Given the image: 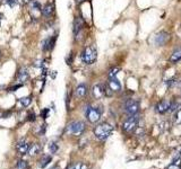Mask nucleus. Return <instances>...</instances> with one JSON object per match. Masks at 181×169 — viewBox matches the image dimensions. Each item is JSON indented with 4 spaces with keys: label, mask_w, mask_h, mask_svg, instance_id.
Wrapping results in <instances>:
<instances>
[{
    "label": "nucleus",
    "mask_w": 181,
    "mask_h": 169,
    "mask_svg": "<svg viewBox=\"0 0 181 169\" xmlns=\"http://www.w3.org/2000/svg\"><path fill=\"white\" fill-rule=\"evenodd\" d=\"M112 132H113V126L107 122H103L94 128V135L100 141H105L109 139Z\"/></svg>",
    "instance_id": "f257e3e1"
},
{
    "label": "nucleus",
    "mask_w": 181,
    "mask_h": 169,
    "mask_svg": "<svg viewBox=\"0 0 181 169\" xmlns=\"http://www.w3.org/2000/svg\"><path fill=\"white\" fill-rule=\"evenodd\" d=\"M139 115H133V116H128V117L123 121L121 125L122 131L126 134H133L137 131V129L139 128Z\"/></svg>",
    "instance_id": "f03ea898"
},
{
    "label": "nucleus",
    "mask_w": 181,
    "mask_h": 169,
    "mask_svg": "<svg viewBox=\"0 0 181 169\" xmlns=\"http://www.w3.org/2000/svg\"><path fill=\"white\" fill-rule=\"evenodd\" d=\"M81 62L87 64V66H91L93 63L95 62L96 59H97V50L94 45H89V46H86L81 54Z\"/></svg>",
    "instance_id": "7ed1b4c3"
},
{
    "label": "nucleus",
    "mask_w": 181,
    "mask_h": 169,
    "mask_svg": "<svg viewBox=\"0 0 181 169\" xmlns=\"http://www.w3.org/2000/svg\"><path fill=\"white\" fill-rule=\"evenodd\" d=\"M123 112L126 113L128 116H133V115H137L141 110V103L139 100L134 99V98H128L125 100L123 103Z\"/></svg>",
    "instance_id": "20e7f679"
},
{
    "label": "nucleus",
    "mask_w": 181,
    "mask_h": 169,
    "mask_svg": "<svg viewBox=\"0 0 181 169\" xmlns=\"http://www.w3.org/2000/svg\"><path fill=\"white\" fill-rule=\"evenodd\" d=\"M102 113H103L102 107H92L89 105L85 107V116L91 123H97L100 121Z\"/></svg>",
    "instance_id": "39448f33"
},
{
    "label": "nucleus",
    "mask_w": 181,
    "mask_h": 169,
    "mask_svg": "<svg viewBox=\"0 0 181 169\" xmlns=\"http://www.w3.org/2000/svg\"><path fill=\"white\" fill-rule=\"evenodd\" d=\"M85 129H86V125L84 122L74 121L68 124V126H67V132L70 133V134H74V135H81L85 131Z\"/></svg>",
    "instance_id": "423d86ee"
},
{
    "label": "nucleus",
    "mask_w": 181,
    "mask_h": 169,
    "mask_svg": "<svg viewBox=\"0 0 181 169\" xmlns=\"http://www.w3.org/2000/svg\"><path fill=\"white\" fill-rule=\"evenodd\" d=\"M170 34L168 33L166 31H161L159 33L156 34L155 36H154V44L155 46H164V45L170 41Z\"/></svg>",
    "instance_id": "0eeeda50"
},
{
    "label": "nucleus",
    "mask_w": 181,
    "mask_h": 169,
    "mask_svg": "<svg viewBox=\"0 0 181 169\" xmlns=\"http://www.w3.org/2000/svg\"><path fill=\"white\" fill-rule=\"evenodd\" d=\"M84 25H85V22H84V18H83L81 16H77V17L74 19L73 32H74V36L76 40H78V37L81 35V31L84 30Z\"/></svg>",
    "instance_id": "6e6552de"
},
{
    "label": "nucleus",
    "mask_w": 181,
    "mask_h": 169,
    "mask_svg": "<svg viewBox=\"0 0 181 169\" xmlns=\"http://www.w3.org/2000/svg\"><path fill=\"white\" fill-rule=\"evenodd\" d=\"M92 95L94 99H101L105 96V84H96L92 89Z\"/></svg>",
    "instance_id": "1a4fd4ad"
},
{
    "label": "nucleus",
    "mask_w": 181,
    "mask_h": 169,
    "mask_svg": "<svg viewBox=\"0 0 181 169\" xmlns=\"http://www.w3.org/2000/svg\"><path fill=\"white\" fill-rule=\"evenodd\" d=\"M107 86L109 87V89H110L113 94H115V92H120L122 89L121 82L118 80V78L117 77L109 78V81L107 82Z\"/></svg>",
    "instance_id": "9d476101"
},
{
    "label": "nucleus",
    "mask_w": 181,
    "mask_h": 169,
    "mask_svg": "<svg viewBox=\"0 0 181 169\" xmlns=\"http://www.w3.org/2000/svg\"><path fill=\"white\" fill-rule=\"evenodd\" d=\"M28 79H30V72H28V70L25 67H22L18 70V72H17L16 80L18 81L19 84H25V82L28 81Z\"/></svg>",
    "instance_id": "9b49d317"
},
{
    "label": "nucleus",
    "mask_w": 181,
    "mask_h": 169,
    "mask_svg": "<svg viewBox=\"0 0 181 169\" xmlns=\"http://www.w3.org/2000/svg\"><path fill=\"white\" fill-rule=\"evenodd\" d=\"M169 110H170V100L169 99H162L161 102H159L157 105L155 106L156 113H159V114H161V115L168 113Z\"/></svg>",
    "instance_id": "f8f14e48"
},
{
    "label": "nucleus",
    "mask_w": 181,
    "mask_h": 169,
    "mask_svg": "<svg viewBox=\"0 0 181 169\" xmlns=\"http://www.w3.org/2000/svg\"><path fill=\"white\" fill-rule=\"evenodd\" d=\"M28 148H30V144L26 141V139H21L17 142V144H16V150H17L18 154H21V156H24V154L27 153Z\"/></svg>",
    "instance_id": "ddd939ff"
},
{
    "label": "nucleus",
    "mask_w": 181,
    "mask_h": 169,
    "mask_svg": "<svg viewBox=\"0 0 181 169\" xmlns=\"http://www.w3.org/2000/svg\"><path fill=\"white\" fill-rule=\"evenodd\" d=\"M55 40H57V35H52V36L45 38V40L43 41V43H42V49H43V51H45V52L51 51L52 49L55 48Z\"/></svg>",
    "instance_id": "4468645a"
},
{
    "label": "nucleus",
    "mask_w": 181,
    "mask_h": 169,
    "mask_svg": "<svg viewBox=\"0 0 181 169\" xmlns=\"http://www.w3.org/2000/svg\"><path fill=\"white\" fill-rule=\"evenodd\" d=\"M87 92H89V87H87L86 84H79L77 87H76V89H75L76 97H78V98L85 97V96L87 95Z\"/></svg>",
    "instance_id": "2eb2a0df"
},
{
    "label": "nucleus",
    "mask_w": 181,
    "mask_h": 169,
    "mask_svg": "<svg viewBox=\"0 0 181 169\" xmlns=\"http://www.w3.org/2000/svg\"><path fill=\"white\" fill-rule=\"evenodd\" d=\"M53 13H55V5L53 4H45L43 7H42V10H41V14L43 17H51L53 15Z\"/></svg>",
    "instance_id": "dca6fc26"
},
{
    "label": "nucleus",
    "mask_w": 181,
    "mask_h": 169,
    "mask_svg": "<svg viewBox=\"0 0 181 169\" xmlns=\"http://www.w3.org/2000/svg\"><path fill=\"white\" fill-rule=\"evenodd\" d=\"M180 61H181V46H179V48H177L172 52L171 56L169 58V62L174 64V63H178L180 62Z\"/></svg>",
    "instance_id": "f3484780"
},
{
    "label": "nucleus",
    "mask_w": 181,
    "mask_h": 169,
    "mask_svg": "<svg viewBox=\"0 0 181 169\" xmlns=\"http://www.w3.org/2000/svg\"><path fill=\"white\" fill-rule=\"evenodd\" d=\"M41 149H42V147H41L40 143L31 144L30 148H28V151H27V154H28V156H31V157H34V156H36V154L40 153Z\"/></svg>",
    "instance_id": "a211bd4d"
},
{
    "label": "nucleus",
    "mask_w": 181,
    "mask_h": 169,
    "mask_svg": "<svg viewBox=\"0 0 181 169\" xmlns=\"http://www.w3.org/2000/svg\"><path fill=\"white\" fill-rule=\"evenodd\" d=\"M52 160V157L51 156H48V154H45V156H43L42 158H41V160L39 161V167L40 168H45L51 162Z\"/></svg>",
    "instance_id": "6ab92c4d"
},
{
    "label": "nucleus",
    "mask_w": 181,
    "mask_h": 169,
    "mask_svg": "<svg viewBox=\"0 0 181 169\" xmlns=\"http://www.w3.org/2000/svg\"><path fill=\"white\" fill-rule=\"evenodd\" d=\"M173 122L175 125H181V107H179L173 114Z\"/></svg>",
    "instance_id": "aec40b11"
},
{
    "label": "nucleus",
    "mask_w": 181,
    "mask_h": 169,
    "mask_svg": "<svg viewBox=\"0 0 181 169\" xmlns=\"http://www.w3.org/2000/svg\"><path fill=\"white\" fill-rule=\"evenodd\" d=\"M30 7H31V10H33V11H41L42 10L41 4L37 1V0H31L30 1Z\"/></svg>",
    "instance_id": "412c9836"
},
{
    "label": "nucleus",
    "mask_w": 181,
    "mask_h": 169,
    "mask_svg": "<svg viewBox=\"0 0 181 169\" xmlns=\"http://www.w3.org/2000/svg\"><path fill=\"white\" fill-rule=\"evenodd\" d=\"M120 68L119 67H112L109 71H107V78H115L118 76V74L120 72Z\"/></svg>",
    "instance_id": "4be33fe9"
},
{
    "label": "nucleus",
    "mask_w": 181,
    "mask_h": 169,
    "mask_svg": "<svg viewBox=\"0 0 181 169\" xmlns=\"http://www.w3.org/2000/svg\"><path fill=\"white\" fill-rule=\"evenodd\" d=\"M19 103L22 104V106L28 107L31 105V103H32V97H31V96L22 97V98H19Z\"/></svg>",
    "instance_id": "5701e85b"
},
{
    "label": "nucleus",
    "mask_w": 181,
    "mask_h": 169,
    "mask_svg": "<svg viewBox=\"0 0 181 169\" xmlns=\"http://www.w3.org/2000/svg\"><path fill=\"white\" fill-rule=\"evenodd\" d=\"M179 107H180V104L178 103V100H170V110H169L170 113H174Z\"/></svg>",
    "instance_id": "b1692460"
},
{
    "label": "nucleus",
    "mask_w": 181,
    "mask_h": 169,
    "mask_svg": "<svg viewBox=\"0 0 181 169\" xmlns=\"http://www.w3.org/2000/svg\"><path fill=\"white\" fill-rule=\"evenodd\" d=\"M49 150H50V152L52 154H55L57 151L59 150V146L55 143V142H50V144H49Z\"/></svg>",
    "instance_id": "393cba45"
},
{
    "label": "nucleus",
    "mask_w": 181,
    "mask_h": 169,
    "mask_svg": "<svg viewBox=\"0 0 181 169\" xmlns=\"http://www.w3.org/2000/svg\"><path fill=\"white\" fill-rule=\"evenodd\" d=\"M16 169H27V162L25 160H18L16 165Z\"/></svg>",
    "instance_id": "a878e982"
},
{
    "label": "nucleus",
    "mask_w": 181,
    "mask_h": 169,
    "mask_svg": "<svg viewBox=\"0 0 181 169\" xmlns=\"http://www.w3.org/2000/svg\"><path fill=\"white\" fill-rule=\"evenodd\" d=\"M35 120H36V115H35V113H34L33 110H31L30 113H28V115H27V121L34 122Z\"/></svg>",
    "instance_id": "bb28decb"
},
{
    "label": "nucleus",
    "mask_w": 181,
    "mask_h": 169,
    "mask_svg": "<svg viewBox=\"0 0 181 169\" xmlns=\"http://www.w3.org/2000/svg\"><path fill=\"white\" fill-rule=\"evenodd\" d=\"M44 60H39L33 63V67H35V68H44Z\"/></svg>",
    "instance_id": "cd10ccee"
},
{
    "label": "nucleus",
    "mask_w": 181,
    "mask_h": 169,
    "mask_svg": "<svg viewBox=\"0 0 181 169\" xmlns=\"http://www.w3.org/2000/svg\"><path fill=\"white\" fill-rule=\"evenodd\" d=\"M6 4H7L9 7H14L15 5L19 4V0H6Z\"/></svg>",
    "instance_id": "c85d7f7f"
},
{
    "label": "nucleus",
    "mask_w": 181,
    "mask_h": 169,
    "mask_svg": "<svg viewBox=\"0 0 181 169\" xmlns=\"http://www.w3.org/2000/svg\"><path fill=\"white\" fill-rule=\"evenodd\" d=\"M166 125H168V123L166 122H161L159 124V130H160V132H164L166 130Z\"/></svg>",
    "instance_id": "c756f323"
},
{
    "label": "nucleus",
    "mask_w": 181,
    "mask_h": 169,
    "mask_svg": "<svg viewBox=\"0 0 181 169\" xmlns=\"http://www.w3.org/2000/svg\"><path fill=\"white\" fill-rule=\"evenodd\" d=\"M22 87H23V84H15V86H13V87H10V88H9V90H8V92H16L17 89L22 88Z\"/></svg>",
    "instance_id": "7c9ffc66"
},
{
    "label": "nucleus",
    "mask_w": 181,
    "mask_h": 169,
    "mask_svg": "<svg viewBox=\"0 0 181 169\" xmlns=\"http://www.w3.org/2000/svg\"><path fill=\"white\" fill-rule=\"evenodd\" d=\"M49 112H50L49 108H44V110L41 112V116H42L43 118H47L49 116Z\"/></svg>",
    "instance_id": "2f4dec72"
},
{
    "label": "nucleus",
    "mask_w": 181,
    "mask_h": 169,
    "mask_svg": "<svg viewBox=\"0 0 181 169\" xmlns=\"http://www.w3.org/2000/svg\"><path fill=\"white\" fill-rule=\"evenodd\" d=\"M45 129H47V124L41 125L40 130H39V134H40V135H43V134L45 133Z\"/></svg>",
    "instance_id": "473e14b6"
},
{
    "label": "nucleus",
    "mask_w": 181,
    "mask_h": 169,
    "mask_svg": "<svg viewBox=\"0 0 181 169\" xmlns=\"http://www.w3.org/2000/svg\"><path fill=\"white\" fill-rule=\"evenodd\" d=\"M74 169H87V166L84 164H78L74 167Z\"/></svg>",
    "instance_id": "72a5a7b5"
},
{
    "label": "nucleus",
    "mask_w": 181,
    "mask_h": 169,
    "mask_svg": "<svg viewBox=\"0 0 181 169\" xmlns=\"http://www.w3.org/2000/svg\"><path fill=\"white\" fill-rule=\"evenodd\" d=\"M66 61H67V63H68V64H71V62H73V53H70V54H69V56H68V58L66 59Z\"/></svg>",
    "instance_id": "f704fd0d"
},
{
    "label": "nucleus",
    "mask_w": 181,
    "mask_h": 169,
    "mask_svg": "<svg viewBox=\"0 0 181 169\" xmlns=\"http://www.w3.org/2000/svg\"><path fill=\"white\" fill-rule=\"evenodd\" d=\"M9 115H10V112H5V113H2V115H1V118H8Z\"/></svg>",
    "instance_id": "c9c22d12"
},
{
    "label": "nucleus",
    "mask_w": 181,
    "mask_h": 169,
    "mask_svg": "<svg viewBox=\"0 0 181 169\" xmlns=\"http://www.w3.org/2000/svg\"><path fill=\"white\" fill-rule=\"evenodd\" d=\"M31 0H19V4L21 5H26V4H30Z\"/></svg>",
    "instance_id": "e433bc0d"
},
{
    "label": "nucleus",
    "mask_w": 181,
    "mask_h": 169,
    "mask_svg": "<svg viewBox=\"0 0 181 169\" xmlns=\"http://www.w3.org/2000/svg\"><path fill=\"white\" fill-rule=\"evenodd\" d=\"M84 1H86V0H76V4H81V2H84Z\"/></svg>",
    "instance_id": "4c0bfd02"
},
{
    "label": "nucleus",
    "mask_w": 181,
    "mask_h": 169,
    "mask_svg": "<svg viewBox=\"0 0 181 169\" xmlns=\"http://www.w3.org/2000/svg\"><path fill=\"white\" fill-rule=\"evenodd\" d=\"M2 17H4V16H2V14L0 13V23H1V19H2Z\"/></svg>",
    "instance_id": "58836bf2"
},
{
    "label": "nucleus",
    "mask_w": 181,
    "mask_h": 169,
    "mask_svg": "<svg viewBox=\"0 0 181 169\" xmlns=\"http://www.w3.org/2000/svg\"><path fill=\"white\" fill-rule=\"evenodd\" d=\"M51 169H59V167H58V166H55V167H52Z\"/></svg>",
    "instance_id": "ea45409f"
},
{
    "label": "nucleus",
    "mask_w": 181,
    "mask_h": 169,
    "mask_svg": "<svg viewBox=\"0 0 181 169\" xmlns=\"http://www.w3.org/2000/svg\"><path fill=\"white\" fill-rule=\"evenodd\" d=\"M179 154H181V147H180V149H179V152H178Z\"/></svg>",
    "instance_id": "a19ab883"
},
{
    "label": "nucleus",
    "mask_w": 181,
    "mask_h": 169,
    "mask_svg": "<svg viewBox=\"0 0 181 169\" xmlns=\"http://www.w3.org/2000/svg\"><path fill=\"white\" fill-rule=\"evenodd\" d=\"M0 56H1V51H0Z\"/></svg>",
    "instance_id": "79ce46f5"
}]
</instances>
